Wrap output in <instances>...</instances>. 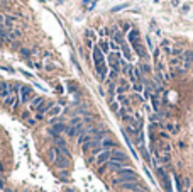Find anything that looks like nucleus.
<instances>
[{
	"label": "nucleus",
	"mask_w": 193,
	"mask_h": 192,
	"mask_svg": "<svg viewBox=\"0 0 193 192\" xmlns=\"http://www.w3.org/2000/svg\"><path fill=\"white\" fill-rule=\"evenodd\" d=\"M134 90L135 92H142V83H139V82L137 83H134Z\"/></svg>",
	"instance_id": "4be33fe9"
},
{
	"label": "nucleus",
	"mask_w": 193,
	"mask_h": 192,
	"mask_svg": "<svg viewBox=\"0 0 193 192\" xmlns=\"http://www.w3.org/2000/svg\"><path fill=\"white\" fill-rule=\"evenodd\" d=\"M93 63H95V70L98 73V78L100 80H105L107 77V63H105V58H103V53L98 46L93 48Z\"/></svg>",
	"instance_id": "f257e3e1"
},
{
	"label": "nucleus",
	"mask_w": 193,
	"mask_h": 192,
	"mask_svg": "<svg viewBox=\"0 0 193 192\" xmlns=\"http://www.w3.org/2000/svg\"><path fill=\"white\" fill-rule=\"evenodd\" d=\"M127 7V4H122V5H117V7H113L112 9V12H117V10H122V9H125Z\"/></svg>",
	"instance_id": "412c9836"
},
{
	"label": "nucleus",
	"mask_w": 193,
	"mask_h": 192,
	"mask_svg": "<svg viewBox=\"0 0 193 192\" xmlns=\"http://www.w3.org/2000/svg\"><path fill=\"white\" fill-rule=\"evenodd\" d=\"M137 180V174L131 167H125V168L119 170L117 172V177L113 179V184L115 185H122V184H127V182H135Z\"/></svg>",
	"instance_id": "f03ea898"
},
{
	"label": "nucleus",
	"mask_w": 193,
	"mask_h": 192,
	"mask_svg": "<svg viewBox=\"0 0 193 192\" xmlns=\"http://www.w3.org/2000/svg\"><path fill=\"white\" fill-rule=\"evenodd\" d=\"M34 99V92H32V89H31V87H20V100L24 104L26 102H31V100Z\"/></svg>",
	"instance_id": "20e7f679"
},
{
	"label": "nucleus",
	"mask_w": 193,
	"mask_h": 192,
	"mask_svg": "<svg viewBox=\"0 0 193 192\" xmlns=\"http://www.w3.org/2000/svg\"><path fill=\"white\" fill-rule=\"evenodd\" d=\"M120 189L134 192V190H137V189H144V187L141 185V182H139V180H135V182H127V184H122V185H120Z\"/></svg>",
	"instance_id": "9d476101"
},
{
	"label": "nucleus",
	"mask_w": 193,
	"mask_h": 192,
	"mask_svg": "<svg viewBox=\"0 0 193 192\" xmlns=\"http://www.w3.org/2000/svg\"><path fill=\"white\" fill-rule=\"evenodd\" d=\"M9 89H10V95H9L4 102H5V106H7V107H12V109H14L15 106H17V95H15V89H14V87H9Z\"/></svg>",
	"instance_id": "39448f33"
},
{
	"label": "nucleus",
	"mask_w": 193,
	"mask_h": 192,
	"mask_svg": "<svg viewBox=\"0 0 193 192\" xmlns=\"http://www.w3.org/2000/svg\"><path fill=\"white\" fill-rule=\"evenodd\" d=\"M20 53H22L24 56H29V51H27V49H20Z\"/></svg>",
	"instance_id": "bb28decb"
},
{
	"label": "nucleus",
	"mask_w": 193,
	"mask_h": 192,
	"mask_svg": "<svg viewBox=\"0 0 193 192\" xmlns=\"http://www.w3.org/2000/svg\"><path fill=\"white\" fill-rule=\"evenodd\" d=\"M110 107H112V111H119V104L112 102V104H110Z\"/></svg>",
	"instance_id": "5701e85b"
},
{
	"label": "nucleus",
	"mask_w": 193,
	"mask_h": 192,
	"mask_svg": "<svg viewBox=\"0 0 193 192\" xmlns=\"http://www.w3.org/2000/svg\"><path fill=\"white\" fill-rule=\"evenodd\" d=\"M110 156H112V150H103L102 153L97 155V163H98V165H105L110 160Z\"/></svg>",
	"instance_id": "423d86ee"
},
{
	"label": "nucleus",
	"mask_w": 193,
	"mask_h": 192,
	"mask_svg": "<svg viewBox=\"0 0 193 192\" xmlns=\"http://www.w3.org/2000/svg\"><path fill=\"white\" fill-rule=\"evenodd\" d=\"M127 89H129V85L122 83V85H120V87H119V89H117V92H119V95H120V94H124V92H125V90H127Z\"/></svg>",
	"instance_id": "a211bd4d"
},
{
	"label": "nucleus",
	"mask_w": 193,
	"mask_h": 192,
	"mask_svg": "<svg viewBox=\"0 0 193 192\" xmlns=\"http://www.w3.org/2000/svg\"><path fill=\"white\" fill-rule=\"evenodd\" d=\"M173 55H176V56L181 55V49H180V48H175V49H173Z\"/></svg>",
	"instance_id": "b1692460"
},
{
	"label": "nucleus",
	"mask_w": 193,
	"mask_h": 192,
	"mask_svg": "<svg viewBox=\"0 0 193 192\" xmlns=\"http://www.w3.org/2000/svg\"><path fill=\"white\" fill-rule=\"evenodd\" d=\"M87 37H95V34L91 31H87Z\"/></svg>",
	"instance_id": "a878e982"
},
{
	"label": "nucleus",
	"mask_w": 193,
	"mask_h": 192,
	"mask_svg": "<svg viewBox=\"0 0 193 192\" xmlns=\"http://www.w3.org/2000/svg\"><path fill=\"white\" fill-rule=\"evenodd\" d=\"M109 46H110V44H107V43H102V44H100V49H102V53H107V51H109Z\"/></svg>",
	"instance_id": "aec40b11"
},
{
	"label": "nucleus",
	"mask_w": 193,
	"mask_h": 192,
	"mask_svg": "<svg viewBox=\"0 0 193 192\" xmlns=\"http://www.w3.org/2000/svg\"><path fill=\"white\" fill-rule=\"evenodd\" d=\"M109 65H110V68H112V71L119 73V67H120L119 55H110V56H109Z\"/></svg>",
	"instance_id": "0eeeda50"
},
{
	"label": "nucleus",
	"mask_w": 193,
	"mask_h": 192,
	"mask_svg": "<svg viewBox=\"0 0 193 192\" xmlns=\"http://www.w3.org/2000/svg\"><path fill=\"white\" fill-rule=\"evenodd\" d=\"M0 172H4V165L2 163H0Z\"/></svg>",
	"instance_id": "c85d7f7f"
},
{
	"label": "nucleus",
	"mask_w": 193,
	"mask_h": 192,
	"mask_svg": "<svg viewBox=\"0 0 193 192\" xmlns=\"http://www.w3.org/2000/svg\"><path fill=\"white\" fill-rule=\"evenodd\" d=\"M2 19H4V17H2V15H0V22H2Z\"/></svg>",
	"instance_id": "c756f323"
},
{
	"label": "nucleus",
	"mask_w": 193,
	"mask_h": 192,
	"mask_svg": "<svg viewBox=\"0 0 193 192\" xmlns=\"http://www.w3.org/2000/svg\"><path fill=\"white\" fill-rule=\"evenodd\" d=\"M110 48H112V49H115V51H117V49H119V46H117L115 43H110Z\"/></svg>",
	"instance_id": "393cba45"
},
{
	"label": "nucleus",
	"mask_w": 193,
	"mask_h": 192,
	"mask_svg": "<svg viewBox=\"0 0 193 192\" xmlns=\"http://www.w3.org/2000/svg\"><path fill=\"white\" fill-rule=\"evenodd\" d=\"M44 104V99L43 97H34L32 99V102H31V109L32 111H39V107Z\"/></svg>",
	"instance_id": "f8f14e48"
},
{
	"label": "nucleus",
	"mask_w": 193,
	"mask_h": 192,
	"mask_svg": "<svg viewBox=\"0 0 193 192\" xmlns=\"http://www.w3.org/2000/svg\"><path fill=\"white\" fill-rule=\"evenodd\" d=\"M129 41H131V44H132V48L135 49V53H137L141 58H147V53H146V49H144V46H142V43L139 41V31H131L129 33Z\"/></svg>",
	"instance_id": "7ed1b4c3"
},
{
	"label": "nucleus",
	"mask_w": 193,
	"mask_h": 192,
	"mask_svg": "<svg viewBox=\"0 0 193 192\" xmlns=\"http://www.w3.org/2000/svg\"><path fill=\"white\" fill-rule=\"evenodd\" d=\"M141 71H144V73H149V71H151V67H149V65H146V63H142V65H141Z\"/></svg>",
	"instance_id": "6ab92c4d"
},
{
	"label": "nucleus",
	"mask_w": 193,
	"mask_h": 192,
	"mask_svg": "<svg viewBox=\"0 0 193 192\" xmlns=\"http://www.w3.org/2000/svg\"><path fill=\"white\" fill-rule=\"evenodd\" d=\"M54 163L59 167V168H68V165H69V156L63 155V153L59 152V155H58V158H56Z\"/></svg>",
	"instance_id": "1a4fd4ad"
},
{
	"label": "nucleus",
	"mask_w": 193,
	"mask_h": 192,
	"mask_svg": "<svg viewBox=\"0 0 193 192\" xmlns=\"http://www.w3.org/2000/svg\"><path fill=\"white\" fill-rule=\"evenodd\" d=\"M110 160H115V162H125L127 163V155H125L122 150H112V156Z\"/></svg>",
	"instance_id": "6e6552de"
},
{
	"label": "nucleus",
	"mask_w": 193,
	"mask_h": 192,
	"mask_svg": "<svg viewBox=\"0 0 193 192\" xmlns=\"http://www.w3.org/2000/svg\"><path fill=\"white\" fill-rule=\"evenodd\" d=\"M100 144H102L103 150H110V148H115V146H117V143H115L113 140H110V138H103Z\"/></svg>",
	"instance_id": "ddd939ff"
},
{
	"label": "nucleus",
	"mask_w": 193,
	"mask_h": 192,
	"mask_svg": "<svg viewBox=\"0 0 193 192\" xmlns=\"http://www.w3.org/2000/svg\"><path fill=\"white\" fill-rule=\"evenodd\" d=\"M175 182H176V187H178V192H185L183 190V184H181V180H180L178 177L175 175Z\"/></svg>",
	"instance_id": "2eb2a0df"
},
{
	"label": "nucleus",
	"mask_w": 193,
	"mask_h": 192,
	"mask_svg": "<svg viewBox=\"0 0 193 192\" xmlns=\"http://www.w3.org/2000/svg\"><path fill=\"white\" fill-rule=\"evenodd\" d=\"M163 51H166V53H171V48H169V43L168 41H163Z\"/></svg>",
	"instance_id": "f3484780"
},
{
	"label": "nucleus",
	"mask_w": 193,
	"mask_h": 192,
	"mask_svg": "<svg viewBox=\"0 0 193 192\" xmlns=\"http://www.w3.org/2000/svg\"><path fill=\"white\" fill-rule=\"evenodd\" d=\"M141 152H142V155H144V160H146V162H151V156H149V153L146 152V148L141 146Z\"/></svg>",
	"instance_id": "dca6fc26"
},
{
	"label": "nucleus",
	"mask_w": 193,
	"mask_h": 192,
	"mask_svg": "<svg viewBox=\"0 0 193 192\" xmlns=\"http://www.w3.org/2000/svg\"><path fill=\"white\" fill-rule=\"evenodd\" d=\"M134 192H147V189L144 187V189H137V190H134Z\"/></svg>",
	"instance_id": "cd10ccee"
},
{
	"label": "nucleus",
	"mask_w": 193,
	"mask_h": 192,
	"mask_svg": "<svg viewBox=\"0 0 193 192\" xmlns=\"http://www.w3.org/2000/svg\"><path fill=\"white\" fill-rule=\"evenodd\" d=\"M61 111H63V109L59 107V106H53L47 112H49V116H59V114H61Z\"/></svg>",
	"instance_id": "4468645a"
},
{
	"label": "nucleus",
	"mask_w": 193,
	"mask_h": 192,
	"mask_svg": "<svg viewBox=\"0 0 193 192\" xmlns=\"http://www.w3.org/2000/svg\"><path fill=\"white\" fill-rule=\"evenodd\" d=\"M183 61H185V67L186 68L193 63V51H191V49H188V51L183 53Z\"/></svg>",
	"instance_id": "9b49d317"
}]
</instances>
